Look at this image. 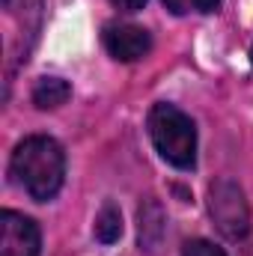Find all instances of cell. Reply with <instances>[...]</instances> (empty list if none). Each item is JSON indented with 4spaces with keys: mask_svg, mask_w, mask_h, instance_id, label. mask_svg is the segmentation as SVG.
Instances as JSON below:
<instances>
[{
    "mask_svg": "<svg viewBox=\"0 0 253 256\" xmlns=\"http://www.w3.org/2000/svg\"><path fill=\"white\" fill-rule=\"evenodd\" d=\"M9 173L21 191L30 194L36 202L54 200L66 179V152L63 146L48 137V134H30L24 137L12 158H9Z\"/></svg>",
    "mask_w": 253,
    "mask_h": 256,
    "instance_id": "cell-1",
    "label": "cell"
},
{
    "mask_svg": "<svg viewBox=\"0 0 253 256\" xmlns=\"http://www.w3.org/2000/svg\"><path fill=\"white\" fill-rule=\"evenodd\" d=\"M146 128H149L155 152L167 164H173L176 170H194V164H196V126L182 108L167 104V102L152 104V110L146 116Z\"/></svg>",
    "mask_w": 253,
    "mask_h": 256,
    "instance_id": "cell-2",
    "label": "cell"
},
{
    "mask_svg": "<svg viewBox=\"0 0 253 256\" xmlns=\"http://www.w3.org/2000/svg\"><path fill=\"white\" fill-rule=\"evenodd\" d=\"M208 214L214 226L232 242H242L250 232V206L244 200V191L226 176L208 185Z\"/></svg>",
    "mask_w": 253,
    "mask_h": 256,
    "instance_id": "cell-3",
    "label": "cell"
},
{
    "mask_svg": "<svg viewBox=\"0 0 253 256\" xmlns=\"http://www.w3.org/2000/svg\"><path fill=\"white\" fill-rule=\"evenodd\" d=\"M42 232L39 224L21 212H0V256H39Z\"/></svg>",
    "mask_w": 253,
    "mask_h": 256,
    "instance_id": "cell-4",
    "label": "cell"
},
{
    "mask_svg": "<svg viewBox=\"0 0 253 256\" xmlns=\"http://www.w3.org/2000/svg\"><path fill=\"white\" fill-rule=\"evenodd\" d=\"M102 42L108 48V54L120 63H137L143 57H149L152 51V36L149 30L137 27V24H126V21H114L104 27Z\"/></svg>",
    "mask_w": 253,
    "mask_h": 256,
    "instance_id": "cell-5",
    "label": "cell"
},
{
    "mask_svg": "<svg viewBox=\"0 0 253 256\" xmlns=\"http://www.w3.org/2000/svg\"><path fill=\"white\" fill-rule=\"evenodd\" d=\"M167 232V218L158 200H143V206L137 208V236H140V248L143 250H158L161 238Z\"/></svg>",
    "mask_w": 253,
    "mask_h": 256,
    "instance_id": "cell-6",
    "label": "cell"
},
{
    "mask_svg": "<svg viewBox=\"0 0 253 256\" xmlns=\"http://www.w3.org/2000/svg\"><path fill=\"white\" fill-rule=\"evenodd\" d=\"M68 96H72V86L66 84L63 78H42V80H36V86H33V104L39 108V110H54V108H60L68 102Z\"/></svg>",
    "mask_w": 253,
    "mask_h": 256,
    "instance_id": "cell-7",
    "label": "cell"
},
{
    "mask_svg": "<svg viewBox=\"0 0 253 256\" xmlns=\"http://www.w3.org/2000/svg\"><path fill=\"white\" fill-rule=\"evenodd\" d=\"M120 236H122V214L114 202H104L96 218V238L102 244H114V242H120Z\"/></svg>",
    "mask_w": 253,
    "mask_h": 256,
    "instance_id": "cell-8",
    "label": "cell"
},
{
    "mask_svg": "<svg viewBox=\"0 0 253 256\" xmlns=\"http://www.w3.org/2000/svg\"><path fill=\"white\" fill-rule=\"evenodd\" d=\"M164 6L173 12V15H202V12H214L220 6V0H164Z\"/></svg>",
    "mask_w": 253,
    "mask_h": 256,
    "instance_id": "cell-9",
    "label": "cell"
},
{
    "mask_svg": "<svg viewBox=\"0 0 253 256\" xmlns=\"http://www.w3.org/2000/svg\"><path fill=\"white\" fill-rule=\"evenodd\" d=\"M182 256H226V254H224V248H218L206 238H190L182 248Z\"/></svg>",
    "mask_w": 253,
    "mask_h": 256,
    "instance_id": "cell-10",
    "label": "cell"
},
{
    "mask_svg": "<svg viewBox=\"0 0 253 256\" xmlns=\"http://www.w3.org/2000/svg\"><path fill=\"white\" fill-rule=\"evenodd\" d=\"M120 12H140L146 6V0H110Z\"/></svg>",
    "mask_w": 253,
    "mask_h": 256,
    "instance_id": "cell-11",
    "label": "cell"
},
{
    "mask_svg": "<svg viewBox=\"0 0 253 256\" xmlns=\"http://www.w3.org/2000/svg\"><path fill=\"white\" fill-rule=\"evenodd\" d=\"M250 60H253V45H250Z\"/></svg>",
    "mask_w": 253,
    "mask_h": 256,
    "instance_id": "cell-12",
    "label": "cell"
}]
</instances>
